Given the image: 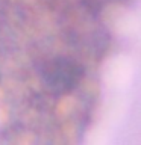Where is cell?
<instances>
[{"mask_svg": "<svg viewBox=\"0 0 141 145\" xmlns=\"http://www.w3.org/2000/svg\"><path fill=\"white\" fill-rule=\"evenodd\" d=\"M41 77L47 88L55 94L70 92L82 79V67L73 59L55 57L44 62Z\"/></svg>", "mask_w": 141, "mask_h": 145, "instance_id": "obj_1", "label": "cell"}]
</instances>
